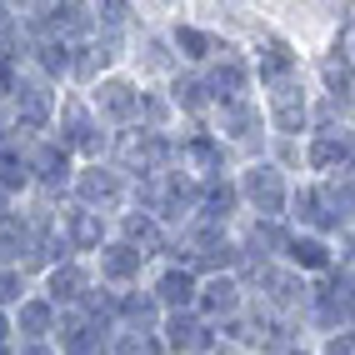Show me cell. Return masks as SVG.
Segmentation results:
<instances>
[{"mask_svg":"<svg viewBox=\"0 0 355 355\" xmlns=\"http://www.w3.org/2000/svg\"><path fill=\"white\" fill-rule=\"evenodd\" d=\"M260 15H266L270 31H280L305 55V65L325 51H336L350 26V6H260Z\"/></svg>","mask_w":355,"mask_h":355,"instance_id":"obj_1","label":"cell"},{"mask_svg":"<svg viewBox=\"0 0 355 355\" xmlns=\"http://www.w3.org/2000/svg\"><path fill=\"white\" fill-rule=\"evenodd\" d=\"M51 140H55L60 150L76 155V165H96V160H110L115 155V130L101 125V115L90 110V101L80 96V90H65V96H60Z\"/></svg>","mask_w":355,"mask_h":355,"instance_id":"obj_2","label":"cell"},{"mask_svg":"<svg viewBox=\"0 0 355 355\" xmlns=\"http://www.w3.org/2000/svg\"><path fill=\"white\" fill-rule=\"evenodd\" d=\"M125 70L140 85H165L180 70V55H175L171 35H165V6H140V26L125 45Z\"/></svg>","mask_w":355,"mask_h":355,"instance_id":"obj_3","label":"cell"},{"mask_svg":"<svg viewBox=\"0 0 355 355\" xmlns=\"http://www.w3.org/2000/svg\"><path fill=\"white\" fill-rule=\"evenodd\" d=\"M241 280H245L250 305L300 325L305 305H311V280L305 275H295L291 266H280V260H266V266H241Z\"/></svg>","mask_w":355,"mask_h":355,"instance_id":"obj_4","label":"cell"},{"mask_svg":"<svg viewBox=\"0 0 355 355\" xmlns=\"http://www.w3.org/2000/svg\"><path fill=\"white\" fill-rule=\"evenodd\" d=\"M210 135L220 140V146L230 150L235 165H245V160H260L270 150V125H266V110H260L255 96L245 101H230V105H216L210 110Z\"/></svg>","mask_w":355,"mask_h":355,"instance_id":"obj_5","label":"cell"},{"mask_svg":"<svg viewBox=\"0 0 355 355\" xmlns=\"http://www.w3.org/2000/svg\"><path fill=\"white\" fill-rule=\"evenodd\" d=\"M230 180H235V196H241V216H255V220H286L291 216L295 180L280 171V165H270L266 155L235 165Z\"/></svg>","mask_w":355,"mask_h":355,"instance_id":"obj_6","label":"cell"},{"mask_svg":"<svg viewBox=\"0 0 355 355\" xmlns=\"http://www.w3.org/2000/svg\"><path fill=\"white\" fill-rule=\"evenodd\" d=\"M255 101H260V110H266L270 140H305V135L315 130V90H311V76L266 85V90H255Z\"/></svg>","mask_w":355,"mask_h":355,"instance_id":"obj_7","label":"cell"},{"mask_svg":"<svg viewBox=\"0 0 355 355\" xmlns=\"http://www.w3.org/2000/svg\"><path fill=\"white\" fill-rule=\"evenodd\" d=\"M60 96H65V90L45 85L40 76H31V70L20 65L15 90H10V101H6V125H10V135H15V140H40V135H51L55 110H60Z\"/></svg>","mask_w":355,"mask_h":355,"instance_id":"obj_8","label":"cell"},{"mask_svg":"<svg viewBox=\"0 0 355 355\" xmlns=\"http://www.w3.org/2000/svg\"><path fill=\"white\" fill-rule=\"evenodd\" d=\"M70 205L96 210V216L115 220L130 205V175L115 160H96V165H76V180H70Z\"/></svg>","mask_w":355,"mask_h":355,"instance_id":"obj_9","label":"cell"},{"mask_svg":"<svg viewBox=\"0 0 355 355\" xmlns=\"http://www.w3.org/2000/svg\"><path fill=\"white\" fill-rule=\"evenodd\" d=\"M295 230H311V235H325V241H340L345 235V216H340V200L330 191V180H295L291 191V216H286Z\"/></svg>","mask_w":355,"mask_h":355,"instance_id":"obj_10","label":"cell"},{"mask_svg":"<svg viewBox=\"0 0 355 355\" xmlns=\"http://www.w3.org/2000/svg\"><path fill=\"white\" fill-rule=\"evenodd\" d=\"M80 96L90 101V110L101 115V125L115 130V135H125L135 130V110H140V80L130 76V70H110V76H101L90 90H80Z\"/></svg>","mask_w":355,"mask_h":355,"instance_id":"obj_11","label":"cell"},{"mask_svg":"<svg viewBox=\"0 0 355 355\" xmlns=\"http://www.w3.org/2000/svg\"><path fill=\"white\" fill-rule=\"evenodd\" d=\"M175 146H180V171H191L200 185H210V180H225V175H235V160H230V150L220 146L216 135H210V125H180L175 130Z\"/></svg>","mask_w":355,"mask_h":355,"instance_id":"obj_12","label":"cell"},{"mask_svg":"<svg viewBox=\"0 0 355 355\" xmlns=\"http://www.w3.org/2000/svg\"><path fill=\"white\" fill-rule=\"evenodd\" d=\"M245 55H250V70H255V90L305 76V55H300V51H295V45L280 35V31H270V26L245 45Z\"/></svg>","mask_w":355,"mask_h":355,"instance_id":"obj_13","label":"cell"},{"mask_svg":"<svg viewBox=\"0 0 355 355\" xmlns=\"http://www.w3.org/2000/svg\"><path fill=\"white\" fill-rule=\"evenodd\" d=\"M26 150H31V196H45V200L65 205L70 180H76V155L60 150L51 135L26 140Z\"/></svg>","mask_w":355,"mask_h":355,"instance_id":"obj_14","label":"cell"},{"mask_svg":"<svg viewBox=\"0 0 355 355\" xmlns=\"http://www.w3.org/2000/svg\"><path fill=\"white\" fill-rule=\"evenodd\" d=\"M150 266H155L150 255H140L135 245L115 241V235H110L96 255H90V270H96V286L101 291H135V286H146Z\"/></svg>","mask_w":355,"mask_h":355,"instance_id":"obj_15","label":"cell"},{"mask_svg":"<svg viewBox=\"0 0 355 355\" xmlns=\"http://www.w3.org/2000/svg\"><path fill=\"white\" fill-rule=\"evenodd\" d=\"M35 291L55 305V311H80L85 295L96 291V270H90V260H55V266H45Z\"/></svg>","mask_w":355,"mask_h":355,"instance_id":"obj_16","label":"cell"},{"mask_svg":"<svg viewBox=\"0 0 355 355\" xmlns=\"http://www.w3.org/2000/svg\"><path fill=\"white\" fill-rule=\"evenodd\" d=\"M200 80H205V90H210V105H230V101L255 96L250 55H245V51H235V45H230V51H220L216 60L200 70Z\"/></svg>","mask_w":355,"mask_h":355,"instance_id":"obj_17","label":"cell"},{"mask_svg":"<svg viewBox=\"0 0 355 355\" xmlns=\"http://www.w3.org/2000/svg\"><path fill=\"white\" fill-rule=\"evenodd\" d=\"M146 291L160 305V315H175V311H196V291H200V275L180 260H155L150 275H146Z\"/></svg>","mask_w":355,"mask_h":355,"instance_id":"obj_18","label":"cell"},{"mask_svg":"<svg viewBox=\"0 0 355 355\" xmlns=\"http://www.w3.org/2000/svg\"><path fill=\"white\" fill-rule=\"evenodd\" d=\"M155 336H160V350H165V355H216V350H220V330L205 325L196 311L160 315Z\"/></svg>","mask_w":355,"mask_h":355,"instance_id":"obj_19","label":"cell"},{"mask_svg":"<svg viewBox=\"0 0 355 355\" xmlns=\"http://www.w3.org/2000/svg\"><path fill=\"white\" fill-rule=\"evenodd\" d=\"M245 305H250V295H245V280L241 275H200V291H196V315L205 320V325H230L235 315H245Z\"/></svg>","mask_w":355,"mask_h":355,"instance_id":"obj_20","label":"cell"},{"mask_svg":"<svg viewBox=\"0 0 355 355\" xmlns=\"http://www.w3.org/2000/svg\"><path fill=\"white\" fill-rule=\"evenodd\" d=\"M55 225H60V245H65L70 260H90V255H96L110 235H115L105 216H96V210H80V205H70V200L60 205V220H55Z\"/></svg>","mask_w":355,"mask_h":355,"instance_id":"obj_21","label":"cell"},{"mask_svg":"<svg viewBox=\"0 0 355 355\" xmlns=\"http://www.w3.org/2000/svg\"><path fill=\"white\" fill-rule=\"evenodd\" d=\"M280 266H291L295 275L305 280H320L340 266V255H336V241H325V235H311V230H295L286 235V250H280Z\"/></svg>","mask_w":355,"mask_h":355,"instance_id":"obj_22","label":"cell"},{"mask_svg":"<svg viewBox=\"0 0 355 355\" xmlns=\"http://www.w3.org/2000/svg\"><path fill=\"white\" fill-rule=\"evenodd\" d=\"M115 330L85 311H60V330H55V355H105Z\"/></svg>","mask_w":355,"mask_h":355,"instance_id":"obj_23","label":"cell"},{"mask_svg":"<svg viewBox=\"0 0 355 355\" xmlns=\"http://www.w3.org/2000/svg\"><path fill=\"white\" fill-rule=\"evenodd\" d=\"M10 330H15V345H51L55 330H60V311H55L40 291H31V295L10 311Z\"/></svg>","mask_w":355,"mask_h":355,"instance_id":"obj_24","label":"cell"},{"mask_svg":"<svg viewBox=\"0 0 355 355\" xmlns=\"http://www.w3.org/2000/svg\"><path fill=\"white\" fill-rule=\"evenodd\" d=\"M286 235H291V220H255V216H241V225H235V245H241L245 266H266V260H280Z\"/></svg>","mask_w":355,"mask_h":355,"instance_id":"obj_25","label":"cell"},{"mask_svg":"<svg viewBox=\"0 0 355 355\" xmlns=\"http://www.w3.org/2000/svg\"><path fill=\"white\" fill-rule=\"evenodd\" d=\"M110 230H115V241L135 245L140 255H150V260H160L165 245H171V230H165V225L150 216V210H140V205H125L121 216L110 220Z\"/></svg>","mask_w":355,"mask_h":355,"instance_id":"obj_26","label":"cell"},{"mask_svg":"<svg viewBox=\"0 0 355 355\" xmlns=\"http://www.w3.org/2000/svg\"><path fill=\"white\" fill-rule=\"evenodd\" d=\"M165 96H171L175 115H180V125H205L210 121V90L200 80V70H175L171 80H165Z\"/></svg>","mask_w":355,"mask_h":355,"instance_id":"obj_27","label":"cell"},{"mask_svg":"<svg viewBox=\"0 0 355 355\" xmlns=\"http://www.w3.org/2000/svg\"><path fill=\"white\" fill-rule=\"evenodd\" d=\"M191 220H205V225H220V230H235L241 225V196H235V180H210L200 185V205Z\"/></svg>","mask_w":355,"mask_h":355,"instance_id":"obj_28","label":"cell"},{"mask_svg":"<svg viewBox=\"0 0 355 355\" xmlns=\"http://www.w3.org/2000/svg\"><path fill=\"white\" fill-rule=\"evenodd\" d=\"M155 325H160V305L150 300L146 286L115 291V330H155Z\"/></svg>","mask_w":355,"mask_h":355,"instance_id":"obj_29","label":"cell"},{"mask_svg":"<svg viewBox=\"0 0 355 355\" xmlns=\"http://www.w3.org/2000/svg\"><path fill=\"white\" fill-rule=\"evenodd\" d=\"M135 130H160V135H175V130H180V115H175L171 96H165V85H140Z\"/></svg>","mask_w":355,"mask_h":355,"instance_id":"obj_30","label":"cell"},{"mask_svg":"<svg viewBox=\"0 0 355 355\" xmlns=\"http://www.w3.org/2000/svg\"><path fill=\"white\" fill-rule=\"evenodd\" d=\"M0 191L10 200L31 196V150H26V140H15V135L0 146Z\"/></svg>","mask_w":355,"mask_h":355,"instance_id":"obj_31","label":"cell"},{"mask_svg":"<svg viewBox=\"0 0 355 355\" xmlns=\"http://www.w3.org/2000/svg\"><path fill=\"white\" fill-rule=\"evenodd\" d=\"M105 355H165L160 350V336L155 330H115Z\"/></svg>","mask_w":355,"mask_h":355,"instance_id":"obj_32","label":"cell"},{"mask_svg":"<svg viewBox=\"0 0 355 355\" xmlns=\"http://www.w3.org/2000/svg\"><path fill=\"white\" fill-rule=\"evenodd\" d=\"M35 291V280L26 270H15V266H0V311H15L20 300H26Z\"/></svg>","mask_w":355,"mask_h":355,"instance_id":"obj_33","label":"cell"},{"mask_svg":"<svg viewBox=\"0 0 355 355\" xmlns=\"http://www.w3.org/2000/svg\"><path fill=\"white\" fill-rule=\"evenodd\" d=\"M340 51L350 55V65H355V6H350V26H345V40H340Z\"/></svg>","mask_w":355,"mask_h":355,"instance_id":"obj_34","label":"cell"},{"mask_svg":"<svg viewBox=\"0 0 355 355\" xmlns=\"http://www.w3.org/2000/svg\"><path fill=\"white\" fill-rule=\"evenodd\" d=\"M0 345H15V330H10V311H0Z\"/></svg>","mask_w":355,"mask_h":355,"instance_id":"obj_35","label":"cell"},{"mask_svg":"<svg viewBox=\"0 0 355 355\" xmlns=\"http://www.w3.org/2000/svg\"><path fill=\"white\" fill-rule=\"evenodd\" d=\"M15 355H55V345H15Z\"/></svg>","mask_w":355,"mask_h":355,"instance_id":"obj_36","label":"cell"},{"mask_svg":"<svg viewBox=\"0 0 355 355\" xmlns=\"http://www.w3.org/2000/svg\"><path fill=\"white\" fill-rule=\"evenodd\" d=\"M0 355H15V345H0Z\"/></svg>","mask_w":355,"mask_h":355,"instance_id":"obj_37","label":"cell"},{"mask_svg":"<svg viewBox=\"0 0 355 355\" xmlns=\"http://www.w3.org/2000/svg\"><path fill=\"white\" fill-rule=\"evenodd\" d=\"M216 355H241V350H225V345H220V350H216Z\"/></svg>","mask_w":355,"mask_h":355,"instance_id":"obj_38","label":"cell"}]
</instances>
